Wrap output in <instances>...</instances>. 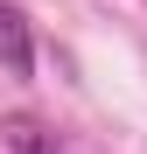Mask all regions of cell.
<instances>
[{"instance_id": "cell-2", "label": "cell", "mask_w": 147, "mask_h": 154, "mask_svg": "<svg viewBox=\"0 0 147 154\" xmlns=\"http://www.w3.org/2000/svg\"><path fill=\"white\" fill-rule=\"evenodd\" d=\"M0 140H7V154H63V140L49 133L35 112H7L0 119Z\"/></svg>"}, {"instance_id": "cell-1", "label": "cell", "mask_w": 147, "mask_h": 154, "mask_svg": "<svg viewBox=\"0 0 147 154\" xmlns=\"http://www.w3.org/2000/svg\"><path fill=\"white\" fill-rule=\"evenodd\" d=\"M0 70L7 77L35 70V35H28V14H21L14 0H0Z\"/></svg>"}]
</instances>
